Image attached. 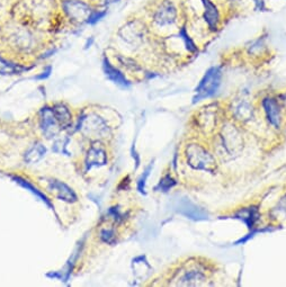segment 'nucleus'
Returning a JSON list of instances; mask_svg holds the SVG:
<instances>
[{"instance_id": "obj_1", "label": "nucleus", "mask_w": 286, "mask_h": 287, "mask_svg": "<svg viewBox=\"0 0 286 287\" xmlns=\"http://www.w3.org/2000/svg\"><path fill=\"white\" fill-rule=\"evenodd\" d=\"M187 162L195 170L214 172L217 169V161L210 152L200 145H190L186 148Z\"/></svg>"}, {"instance_id": "obj_2", "label": "nucleus", "mask_w": 286, "mask_h": 287, "mask_svg": "<svg viewBox=\"0 0 286 287\" xmlns=\"http://www.w3.org/2000/svg\"><path fill=\"white\" fill-rule=\"evenodd\" d=\"M221 79L222 73L219 66H213V68L208 69L195 90L196 95L193 98L194 104L216 95L220 86H221Z\"/></svg>"}, {"instance_id": "obj_3", "label": "nucleus", "mask_w": 286, "mask_h": 287, "mask_svg": "<svg viewBox=\"0 0 286 287\" xmlns=\"http://www.w3.org/2000/svg\"><path fill=\"white\" fill-rule=\"evenodd\" d=\"M223 147L229 155H239L243 149V139L240 131L232 124H226L221 132Z\"/></svg>"}, {"instance_id": "obj_4", "label": "nucleus", "mask_w": 286, "mask_h": 287, "mask_svg": "<svg viewBox=\"0 0 286 287\" xmlns=\"http://www.w3.org/2000/svg\"><path fill=\"white\" fill-rule=\"evenodd\" d=\"M206 278V275L204 274V271L201 268L191 266V267L185 268L178 273L175 277L176 283H173V285L200 286L205 284Z\"/></svg>"}, {"instance_id": "obj_5", "label": "nucleus", "mask_w": 286, "mask_h": 287, "mask_svg": "<svg viewBox=\"0 0 286 287\" xmlns=\"http://www.w3.org/2000/svg\"><path fill=\"white\" fill-rule=\"evenodd\" d=\"M262 104L269 124L273 125L275 129H279L280 122H282V114H280V107L276 99L272 98V97H266V98H264Z\"/></svg>"}, {"instance_id": "obj_6", "label": "nucleus", "mask_w": 286, "mask_h": 287, "mask_svg": "<svg viewBox=\"0 0 286 287\" xmlns=\"http://www.w3.org/2000/svg\"><path fill=\"white\" fill-rule=\"evenodd\" d=\"M176 8L173 5L169 2L163 3L159 9L157 10L155 14V22L159 26H166V25H170L176 20Z\"/></svg>"}, {"instance_id": "obj_7", "label": "nucleus", "mask_w": 286, "mask_h": 287, "mask_svg": "<svg viewBox=\"0 0 286 287\" xmlns=\"http://www.w3.org/2000/svg\"><path fill=\"white\" fill-rule=\"evenodd\" d=\"M48 187L55 196L60 199H62L64 202L74 203L77 201V195L75 194V192L62 182L51 179V181H49L48 183Z\"/></svg>"}, {"instance_id": "obj_8", "label": "nucleus", "mask_w": 286, "mask_h": 287, "mask_svg": "<svg viewBox=\"0 0 286 287\" xmlns=\"http://www.w3.org/2000/svg\"><path fill=\"white\" fill-rule=\"evenodd\" d=\"M58 124L59 123L57 119H55L53 111L50 110L49 107H44L41 111V127H42L44 134L48 137L54 136L58 132Z\"/></svg>"}, {"instance_id": "obj_9", "label": "nucleus", "mask_w": 286, "mask_h": 287, "mask_svg": "<svg viewBox=\"0 0 286 287\" xmlns=\"http://www.w3.org/2000/svg\"><path fill=\"white\" fill-rule=\"evenodd\" d=\"M64 12L67 13L70 17L75 19H87L91 13L90 8L86 4L76 2V0H68L63 3Z\"/></svg>"}, {"instance_id": "obj_10", "label": "nucleus", "mask_w": 286, "mask_h": 287, "mask_svg": "<svg viewBox=\"0 0 286 287\" xmlns=\"http://www.w3.org/2000/svg\"><path fill=\"white\" fill-rule=\"evenodd\" d=\"M234 218L241 220L247 225L248 229H254L255 225L259 221L260 213L257 206H250L246 208H241L234 214Z\"/></svg>"}, {"instance_id": "obj_11", "label": "nucleus", "mask_w": 286, "mask_h": 287, "mask_svg": "<svg viewBox=\"0 0 286 287\" xmlns=\"http://www.w3.org/2000/svg\"><path fill=\"white\" fill-rule=\"evenodd\" d=\"M106 153L105 150L101 147L94 145L89 149L88 155L86 158V165L87 168H91L94 166H104L106 163Z\"/></svg>"}, {"instance_id": "obj_12", "label": "nucleus", "mask_w": 286, "mask_h": 287, "mask_svg": "<svg viewBox=\"0 0 286 287\" xmlns=\"http://www.w3.org/2000/svg\"><path fill=\"white\" fill-rule=\"evenodd\" d=\"M103 66H104V71H105L106 76L109 77V78H110L112 81H114L115 84L120 85V86H122V87H129V86H130L129 81H127L126 78H125V76H124L123 74H122L119 69H116L115 66L112 65V64L110 63V61L107 60L106 58L104 59Z\"/></svg>"}, {"instance_id": "obj_13", "label": "nucleus", "mask_w": 286, "mask_h": 287, "mask_svg": "<svg viewBox=\"0 0 286 287\" xmlns=\"http://www.w3.org/2000/svg\"><path fill=\"white\" fill-rule=\"evenodd\" d=\"M204 8H205V12H204V18H205V22L207 23L208 27L211 29H217L218 23L220 19V14L217 7L210 2V0H202Z\"/></svg>"}, {"instance_id": "obj_14", "label": "nucleus", "mask_w": 286, "mask_h": 287, "mask_svg": "<svg viewBox=\"0 0 286 287\" xmlns=\"http://www.w3.org/2000/svg\"><path fill=\"white\" fill-rule=\"evenodd\" d=\"M180 211L182 214L185 215V217L190 218L192 220H196V221L207 219V214L204 212L202 208L196 206V205H194L191 202H184L181 205Z\"/></svg>"}, {"instance_id": "obj_15", "label": "nucleus", "mask_w": 286, "mask_h": 287, "mask_svg": "<svg viewBox=\"0 0 286 287\" xmlns=\"http://www.w3.org/2000/svg\"><path fill=\"white\" fill-rule=\"evenodd\" d=\"M52 111L59 125L62 127V129H67V127L71 125V119H73V116H71V113L67 107L63 105H55Z\"/></svg>"}, {"instance_id": "obj_16", "label": "nucleus", "mask_w": 286, "mask_h": 287, "mask_svg": "<svg viewBox=\"0 0 286 287\" xmlns=\"http://www.w3.org/2000/svg\"><path fill=\"white\" fill-rule=\"evenodd\" d=\"M234 116L240 121H249L253 117V107L247 101H241L234 109Z\"/></svg>"}, {"instance_id": "obj_17", "label": "nucleus", "mask_w": 286, "mask_h": 287, "mask_svg": "<svg viewBox=\"0 0 286 287\" xmlns=\"http://www.w3.org/2000/svg\"><path fill=\"white\" fill-rule=\"evenodd\" d=\"M27 70L24 66H20L19 64H15L9 62L7 60H4L0 58V74L3 75H15V74H20L23 71Z\"/></svg>"}, {"instance_id": "obj_18", "label": "nucleus", "mask_w": 286, "mask_h": 287, "mask_svg": "<svg viewBox=\"0 0 286 287\" xmlns=\"http://www.w3.org/2000/svg\"><path fill=\"white\" fill-rule=\"evenodd\" d=\"M45 155V148L41 145L34 146L30 150L26 153V160L28 162H37L41 158H43Z\"/></svg>"}, {"instance_id": "obj_19", "label": "nucleus", "mask_w": 286, "mask_h": 287, "mask_svg": "<svg viewBox=\"0 0 286 287\" xmlns=\"http://www.w3.org/2000/svg\"><path fill=\"white\" fill-rule=\"evenodd\" d=\"M14 179H15V181H16L18 184H20V185L24 186L25 188L29 189V191L32 192V193H34L35 195H37V196H39L40 198H42L43 202H45L48 205H51V203H50L49 199L47 198V196H45V195H43L42 193H41L38 188H35V187H33L32 185H30V184H29L27 181H24V179L20 178V177H14Z\"/></svg>"}, {"instance_id": "obj_20", "label": "nucleus", "mask_w": 286, "mask_h": 287, "mask_svg": "<svg viewBox=\"0 0 286 287\" xmlns=\"http://www.w3.org/2000/svg\"><path fill=\"white\" fill-rule=\"evenodd\" d=\"M176 184H177L176 181L170 175H166L161 179L159 185L156 187V189H158V191H160V192H168L170 188L175 186Z\"/></svg>"}, {"instance_id": "obj_21", "label": "nucleus", "mask_w": 286, "mask_h": 287, "mask_svg": "<svg viewBox=\"0 0 286 287\" xmlns=\"http://www.w3.org/2000/svg\"><path fill=\"white\" fill-rule=\"evenodd\" d=\"M180 37L183 40L184 44H185V47L187 49V51H190V52H195L197 50V48L195 47V44L192 41V39L190 38V35L187 34L186 32V28H182L181 32H180Z\"/></svg>"}, {"instance_id": "obj_22", "label": "nucleus", "mask_w": 286, "mask_h": 287, "mask_svg": "<svg viewBox=\"0 0 286 287\" xmlns=\"http://www.w3.org/2000/svg\"><path fill=\"white\" fill-rule=\"evenodd\" d=\"M106 15V12H100V10H96V12H91L90 15L87 18V23L88 24H95L103 18Z\"/></svg>"}, {"instance_id": "obj_23", "label": "nucleus", "mask_w": 286, "mask_h": 287, "mask_svg": "<svg viewBox=\"0 0 286 287\" xmlns=\"http://www.w3.org/2000/svg\"><path fill=\"white\" fill-rule=\"evenodd\" d=\"M151 168H152V166H149V167L147 168V170H146L145 172H143V175H142V177L140 178L139 183H137V189H139V192H140V193H143V194H145V185H146V181H147L148 176H149Z\"/></svg>"}, {"instance_id": "obj_24", "label": "nucleus", "mask_w": 286, "mask_h": 287, "mask_svg": "<svg viewBox=\"0 0 286 287\" xmlns=\"http://www.w3.org/2000/svg\"><path fill=\"white\" fill-rule=\"evenodd\" d=\"M100 238L103 239L105 242H107V243H113L114 240H115V235H114L113 230H104V231H101Z\"/></svg>"}, {"instance_id": "obj_25", "label": "nucleus", "mask_w": 286, "mask_h": 287, "mask_svg": "<svg viewBox=\"0 0 286 287\" xmlns=\"http://www.w3.org/2000/svg\"><path fill=\"white\" fill-rule=\"evenodd\" d=\"M280 100H282V102L284 104V106L286 107V93L283 94V95H280Z\"/></svg>"}]
</instances>
